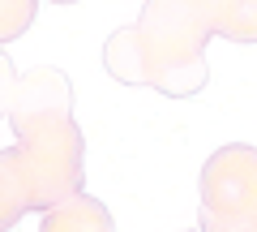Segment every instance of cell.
Instances as JSON below:
<instances>
[{"label":"cell","mask_w":257,"mask_h":232,"mask_svg":"<svg viewBox=\"0 0 257 232\" xmlns=\"http://www.w3.org/2000/svg\"><path fill=\"white\" fill-rule=\"evenodd\" d=\"M13 91H18V69L9 65V56L0 52V116H9V108H13Z\"/></svg>","instance_id":"cell-8"},{"label":"cell","mask_w":257,"mask_h":232,"mask_svg":"<svg viewBox=\"0 0 257 232\" xmlns=\"http://www.w3.org/2000/svg\"><path fill=\"white\" fill-rule=\"evenodd\" d=\"M52 5H73V0H52Z\"/></svg>","instance_id":"cell-9"},{"label":"cell","mask_w":257,"mask_h":232,"mask_svg":"<svg viewBox=\"0 0 257 232\" xmlns=\"http://www.w3.org/2000/svg\"><path fill=\"white\" fill-rule=\"evenodd\" d=\"M206 39H210L206 0H146L138 26H124L107 39L103 65L116 82L155 86L172 99H184L197 95L210 78Z\"/></svg>","instance_id":"cell-1"},{"label":"cell","mask_w":257,"mask_h":232,"mask_svg":"<svg viewBox=\"0 0 257 232\" xmlns=\"http://www.w3.org/2000/svg\"><path fill=\"white\" fill-rule=\"evenodd\" d=\"M210 35L231 43H257V0H206Z\"/></svg>","instance_id":"cell-6"},{"label":"cell","mask_w":257,"mask_h":232,"mask_svg":"<svg viewBox=\"0 0 257 232\" xmlns=\"http://www.w3.org/2000/svg\"><path fill=\"white\" fill-rule=\"evenodd\" d=\"M26 211H35L30 181H26L18 146H9V150H0V232H9Z\"/></svg>","instance_id":"cell-5"},{"label":"cell","mask_w":257,"mask_h":232,"mask_svg":"<svg viewBox=\"0 0 257 232\" xmlns=\"http://www.w3.org/2000/svg\"><path fill=\"white\" fill-rule=\"evenodd\" d=\"M39 0H0V43H13L18 35H26L35 22Z\"/></svg>","instance_id":"cell-7"},{"label":"cell","mask_w":257,"mask_h":232,"mask_svg":"<svg viewBox=\"0 0 257 232\" xmlns=\"http://www.w3.org/2000/svg\"><path fill=\"white\" fill-rule=\"evenodd\" d=\"M39 232H116V223H111V211L99 198L73 194V198H64V202L47 206Z\"/></svg>","instance_id":"cell-4"},{"label":"cell","mask_w":257,"mask_h":232,"mask_svg":"<svg viewBox=\"0 0 257 232\" xmlns=\"http://www.w3.org/2000/svg\"><path fill=\"white\" fill-rule=\"evenodd\" d=\"M9 125L18 133V155L30 181L35 211H47L64 198L82 194L86 138L73 121V86L60 69L39 65L26 78H18Z\"/></svg>","instance_id":"cell-2"},{"label":"cell","mask_w":257,"mask_h":232,"mask_svg":"<svg viewBox=\"0 0 257 232\" xmlns=\"http://www.w3.org/2000/svg\"><path fill=\"white\" fill-rule=\"evenodd\" d=\"M202 232H257V150H214L202 168Z\"/></svg>","instance_id":"cell-3"}]
</instances>
